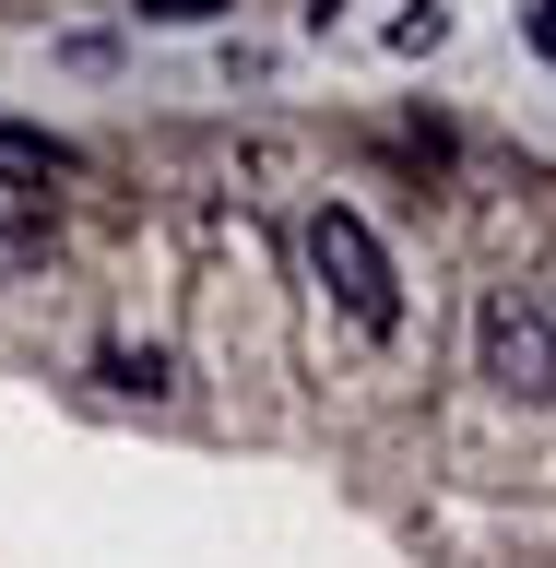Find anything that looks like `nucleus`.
<instances>
[{
  "label": "nucleus",
  "instance_id": "nucleus-1",
  "mask_svg": "<svg viewBox=\"0 0 556 568\" xmlns=\"http://www.w3.org/2000/svg\"><path fill=\"white\" fill-rule=\"evenodd\" d=\"M309 273H320V296L355 320V332H403V273H391V248H380V225L367 213H344V202H320L309 213Z\"/></svg>",
  "mask_w": 556,
  "mask_h": 568
},
{
  "label": "nucleus",
  "instance_id": "nucleus-2",
  "mask_svg": "<svg viewBox=\"0 0 556 568\" xmlns=\"http://www.w3.org/2000/svg\"><path fill=\"white\" fill-rule=\"evenodd\" d=\"M474 355H486V379L509 403H556V308H533L522 284H497L474 308Z\"/></svg>",
  "mask_w": 556,
  "mask_h": 568
},
{
  "label": "nucleus",
  "instance_id": "nucleus-3",
  "mask_svg": "<svg viewBox=\"0 0 556 568\" xmlns=\"http://www.w3.org/2000/svg\"><path fill=\"white\" fill-rule=\"evenodd\" d=\"M71 166H83L71 142H48V131H12V119H0V190H48V178H71Z\"/></svg>",
  "mask_w": 556,
  "mask_h": 568
},
{
  "label": "nucleus",
  "instance_id": "nucleus-4",
  "mask_svg": "<svg viewBox=\"0 0 556 568\" xmlns=\"http://www.w3.org/2000/svg\"><path fill=\"white\" fill-rule=\"evenodd\" d=\"M107 390H166V355H107Z\"/></svg>",
  "mask_w": 556,
  "mask_h": 568
},
{
  "label": "nucleus",
  "instance_id": "nucleus-5",
  "mask_svg": "<svg viewBox=\"0 0 556 568\" xmlns=\"http://www.w3.org/2000/svg\"><path fill=\"white\" fill-rule=\"evenodd\" d=\"M225 0H142V24H213Z\"/></svg>",
  "mask_w": 556,
  "mask_h": 568
},
{
  "label": "nucleus",
  "instance_id": "nucleus-6",
  "mask_svg": "<svg viewBox=\"0 0 556 568\" xmlns=\"http://www.w3.org/2000/svg\"><path fill=\"white\" fill-rule=\"evenodd\" d=\"M533 36H545V48H556V0H533Z\"/></svg>",
  "mask_w": 556,
  "mask_h": 568
}]
</instances>
